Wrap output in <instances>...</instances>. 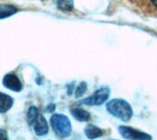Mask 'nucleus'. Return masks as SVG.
<instances>
[{
	"label": "nucleus",
	"instance_id": "obj_10",
	"mask_svg": "<svg viewBox=\"0 0 157 140\" xmlns=\"http://www.w3.org/2000/svg\"><path fill=\"white\" fill-rule=\"evenodd\" d=\"M17 12V8L11 5H0V19L9 17Z\"/></svg>",
	"mask_w": 157,
	"mask_h": 140
},
{
	"label": "nucleus",
	"instance_id": "obj_1",
	"mask_svg": "<svg viewBox=\"0 0 157 140\" xmlns=\"http://www.w3.org/2000/svg\"><path fill=\"white\" fill-rule=\"evenodd\" d=\"M106 107L110 115L123 122L129 121L133 115V111L130 104L122 99H113L107 104Z\"/></svg>",
	"mask_w": 157,
	"mask_h": 140
},
{
	"label": "nucleus",
	"instance_id": "obj_8",
	"mask_svg": "<svg viewBox=\"0 0 157 140\" xmlns=\"http://www.w3.org/2000/svg\"><path fill=\"white\" fill-rule=\"evenodd\" d=\"M85 134L87 138L96 139V138H101L103 136V131L99 127H98L94 125H88L85 128Z\"/></svg>",
	"mask_w": 157,
	"mask_h": 140
},
{
	"label": "nucleus",
	"instance_id": "obj_17",
	"mask_svg": "<svg viewBox=\"0 0 157 140\" xmlns=\"http://www.w3.org/2000/svg\"><path fill=\"white\" fill-rule=\"evenodd\" d=\"M112 140H116V139H112Z\"/></svg>",
	"mask_w": 157,
	"mask_h": 140
},
{
	"label": "nucleus",
	"instance_id": "obj_5",
	"mask_svg": "<svg viewBox=\"0 0 157 140\" xmlns=\"http://www.w3.org/2000/svg\"><path fill=\"white\" fill-rule=\"evenodd\" d=\"M3 85L13 91V92H20L22 90V83L21 82L19 81V79L17 78V75L15 74H12V73H9V74H6L4 79H3Z\"/></svg>",
	"mask_w": 157,
	"mask_h": 140
},
{
	"label": "nucleus",
	"instance_id": "obj_16",
	"mask_svg": "<svg viewBox=\"0 0 157 140\" xmlns=\"http://www.w3.org/2000/svg\"><path fill=\"white\" fill-rule=\"evenodd\" d=\"M151 2L153 3V5H155L157 7V0H151Z\"/></svg>",
	"mask_w": 157,
	"mask_h": 140
},
{
	"label": "nucleus",
	"instance_id": "obj_6",
	"mask_svg": "<svg viewBox=\"0 0 157 140\" xmlns=\"http://www.w3.org/2000/svg\"><path fill=\"white\" fill-rule=\"evenodd\" d=\"M34 131H35L36 135L39 137L45 136L49 131L47 122H46L45 118L40 115H39L36 122L34 123Z\"/></svg>",
	"mask_w": 157,
	"mask_h": 140
},
{
	"label": "nucleus",
	"instance_id": "obj_4",
	"mask_svg": "<svg viewBox=\"0 0 157 140\" xmlns=\"http://www.w3.org/2000/svg\"><path fill=\"white\" fill-rule=\"evenodd\" d=\"M109 89L107 88V87H103V88H100L98 89V91H96L91 96L82 100L79 104H82V105H89V106H92V105H100L102 104H104L109 96Z\"/></svg>",
	"mask_w": 157,
	"mask_h": 140
},
{
	"label": "nucleus",
	"instance_id": "obj_13",
	"mask_svg": "<svg viewBox=\"0 0 157 140\" xmlns=\"http://www.w3.org/2000/svg\"><path fill=\"white\" fill-rule=\"evenodd\" d=\"M86 83H85V82H83V83H81L79 85H78V87L76 88V91H75V97L76 98H79V97H81V96H83V94L86 93Z\"/></svg>",
	"mask_w": 157,
	"mask_h": 140
},
{
	"label": "nucleus",
	"instance_id": "obj_15",
	"mask_svg": "<svg viewBox=\"0 0 157 140\" xmlns=\"http://www.w3.org/2000/svg\"><path fill=\"white\" fill-rule=\"evenodd\" d=\"M48 110H50V111H53L54 110V105H50V106H49V109Z\"/></svg>",
	"mask_w": 157,
	"mask_h": 140
},
{
	"label": "nucleus",
	"instance_id": "obj_7",
	"mask_svg": "<svg viewBox=\"0 0 157 140\" xmlns=\"http://www.w3.org/2000/svg\"><path fill=\"white\" fill-rule=\"evenodd\" d=\"M13 99L7 94L0 93V113L5 114L6 113L13 105Z\"/></svg>",
	"mask_w": 157,
	"mask_h": 140
},
{
	"label": "nucleus",
	"instance_id": "obj_9",
	"mask_svg": "<svg viewBox=\"0 0 157 140\" xmlns=\"http://www.w3.org/2000/svg\"><path fill=\"white\" fill-rule=\"evenodd\" d=\"M72 113V116L77 120V121H80V122H86L90 119V114L84 110L83 108H80V107H76V108H74L72 109L71 111Z\"/></svg>",
	"mask_w": 157,
	"mask_h": 140
},
{
	"label": "nucleus",
	"instance_id": "obj_3",
	"mask_svg": "<svg viewBox=\"0 0 157 140\" xmlns=\"http://www.w3.org/2000/svg\"><path fill=\"white\" fill-rule=\"evenodd\" d=\"M119 132L121 136L127 140H152L153 138L151 135L142 132L140 130H137L131 127L126 126H120L119 127Z\"/></svg>",
	"mask_w": 157,
	"mask_h": 140
},
{
	"label": "nucleus",
	"instance_id": "obj_12",
	"mask_svg": "<svg viewBox=\"0 0 157 140\" xmlns=\"http://www.w3.org/2000/svg\"><path fill=\"white\" fill-rule=\"evenodd\" d=\"M39 116V110L37 107L35 106H30L28 110V115H27V118H28V124L29 126L34 125V123L36 122L37 118Z\"/></svg>",
	"mask_w": 157,
	"mask_h": 140
},
{
	"label": "nucleus",
	"instance_id": "obj_2",
	"mask_svg": "<svg viewBox=\"0 0 157 140\" xmlns=\"http://www.w3.org/2000/svg\"><path fill=\"white\" fill-rule=\"evenodd\" d=\"M51 125L53 131L61 138H67L71 135L72 125L69 118L61 114H55L51 117Z\"/></svg>",
	"mask_w": 157,
	"mask_h": 140
},
{
	"label": "nucleus",
	"instance_id": "obj_11",
	"mask_svg": "<svg viewBox=\"0 0 157 140\" xmlns=\"http://www.w3.org/2000/svg\"><path fill=\"white\" fill-rule=\"evenodd\" d=\"M57 7L62 11H72L74 7V0H53Z\"/></svg>",
	"mask_w": 157,
	"mask_h": 140
},
{
	"label": "nucleus",
	"instance_id": "obj_14",
	"mask_svg": "<svg viewBox=\"0 0 157 140\" xmlns=\"http://www.w3.org/2000/svg\"><path fill=\"white\" fill-rule=\"evenodd\" d=\"M0 140H8L7 134L4 129H0Z\"/></svg>",
	"mask_w": 157,
	"mask_h": 140
}]
</instances>
